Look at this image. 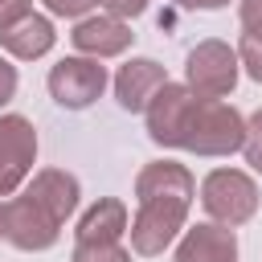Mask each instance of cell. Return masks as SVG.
Returning <instances> with one entry per match:
<instances>
[{"label": "cell", "mask_w": 262, "mask_h": 262, "mask_svg": "<svg viewBox=\"0 0 262 262\" xmlns=\"http://www.w3.org/2000/svg\"><path fill=\"white\" fill-rule=\"evenodd\" d=\"M196 196V180L184 164L176 160H151L139 168L135 176V217L127 225L131 233V250L151 258L164 254L184 229H188V209Z\"/></svg>", "instance_id": "1"}, {"label": "cell", "mask_w": 262, "mask_h": 262, "mask_svg": "<svg viewBox=\"0 0 262 262\" xmlns=\"http://www.w3.org/2000/svg\"><path fill=\"white\" fill-rule=\"evenodd\" d=\"M246 143V119L237 106H229L225 98H192L188 106V123H184V139L180 151L192 156H233Z\"/></svg>", "instance_id": "2"}, {"label": "cell", "mask_w": 262, "mask_h": 262, "mask_svg": "<svg viewBox=\"0 0 262 262\" xmlns=\"http://www.w3.org/2000/svg\"><path fill=\"white\" fill-rule=\"evenodd\" d=\"M258 184L250 172L242 168H213L205 180H201V205L205 213L217 221V225H246L254 213H258Z\"/></svg>", "instance_id": "3"}, {"label": "cell", "mask_w": 262, "mask_h": 262, "mask_svg": "<svg viewBox=\"0 0 262 262\" xmlns=\"http://www.w3.org/2000/svg\"><path fill=\"white\" fill-rule=\"evenodd\" d=\"M237 74H242L237 49H229L217 37L196 41L188 49V57H184V86L192 94H201V98H225V94H233Z\"/></svg>", "instance_id": "4"}, {"label": "cell", "mask_w": 262, "mask_h": 262, "mask_svg": "<svg viewBox=\"0 0 262 262\" xmlns=\"http://www.w3.org/2000/svg\"><path fill=\"white\" fill-rule=\"evenodd\" d=\"M45 86H49V94H53L57 106H66V111H86V106H90L94 98H102V90H106V66H98L94 57L74 53V57H61L57 66H49Z\"/></svg>", "instance_id": "5"}, {"label": "cell", "mask_w": 262, "mask_h": 262, "mask_svg": "<svg viewBox=\"0 0 262 262\" xmlns=\"http://www.w3.org/2000/svg\"><path fill=\"white\" fill-rule=\"evenodd\" d=\"M4 237L25 250V254H37V250H49L57 237H61V221L29 192L20 196H8L4 201Z\"/></svg>", "instance_id": "6"}, {"label": "cell", "mask_w": 262, "mask_h": 262, "mask_svg": "<svg viewBox=\"0 0 262 262\" xmlns=\"http://www.w3.org/2000/svg\"><path fill=\"white\" fill-rule=\"evenodd\" d=\"M37 164V127L25 115H0V196H12Z\"/></svg>", "instance_id": "7"}, {"label": "cell", "mask_w": 262, "mask_h": 262, "mask_svg": "<svg viewBox=\"0 0 262 262\" xmlns=\"http://www.w3.org/2000/svg\"><path fill=\"white\" fill-rule=\"evenodd\" d=\"M192 90L184 82H168L151 102H147V139L160 147H180L184 139V123H188V106H192Z\"/></svg>", "instance_id": "8"}, {"label": "cell", "mask_w": 262, "mask_h": 262, "mask_svg": "<svg viewBox=\"0 0 262 262\" xmlns=\"http://www.w3.org/2000/svg\"><path fill=\"white\" fill-rule=\"evenodd\" d=\"M70 41H74V49H78L82 57L102 61V57L127 53L131 41H135V33H131L127 20H119V16H111V12H94V16H82V20L74 25Z\"/></svg>", "instance_id": "9"}, {"label": "cell", "mask_w": 262, "mask_h": 262, "mask_svg": "<svg viewBox=\"0 0 262 262\" xmlns=\"http://www.w3.org/2000/svg\"><path fill=\"white\" fill-rule=\"evenodd\" d=\"M168 86V70L156 61V57H131L119 66L115 74V98L123 111H147V102Z\"/></svg>", "instance_id": "10"}, {"label": "cell", "mask_w": 262, "mask_h": 262, "mask_svg": "<svg viewBox=\"0 0 262 262\" xmlns=\"http://www.w3.org/2000/svg\"><path fill=\"white\" fill-rule=\"evenodd\" d=\"M176 262H237V237L229 225L196 221L176 242Z\"/></svg>", "instance_id": "11"}, {"label": "cell", "mask_w": 262, "mask_h": 262, "mask_svg": "<svg viewBox=\"0 0 262 262\" xmlns=\"http://www.w3.org/2000/svg\"><path fill=\"white\" fill-rule=\"evenodd\" d=\"M131 217L127 205L119 196H98L74 225V246H106V242H123Z\"/></svg>", "instance_id": "12"}, {"label": "cell", "mask_w": 262, "mask_h": 262, "mask_svg": "<svg viewBox=\"0 0 262 262\" xmlns=\"http://www.w3.org/2000/svg\"><path fill=\"white\" fill-rule=\"evenodd\" d=\"M29 196H37L61 225L78 213V201H82V184H78V176L74 172H66V168H41L33 180H29V188H25Z\"/></svg>", "instance_id": "13"}, {"label": "cell", "mask_w": 262, "mask_h": 262, "mask_svg": "<svg viewBox=\"0 0 262 262\" xmlns=\"http://www.w3.org/2000/svg\"><path fill=\"white\" fill-rule=\"evenodd\" d=\"M53 41H57L53 20L41 16V12H29L25 20H16L12 29L0 33V49L12 53L16 61H37V57H45V53L53 49Z\"/></svg>", "instance_id": "14"}, {"label": "cell", "mask_w": 262, "mask_h": 262, "mask_svg": "<svg viewBox=\"0 0 262 262\" xmlns=\"http://www.w3.org/2000/svg\"><path fill=\"white\" fill-rule=\"evenodd\" d=\"M237 61H242V70H246L254 82H262V29H246V33H242V41H237Z\"/></svg>", "instance_id": "15"}, {"label": "cell", "mask_w": 262, "mask_h": 262, "mask_svg": "<svg viewBox=\"0 0 262 262\" xmlns=\"http://www.w3.org/2000/svg\"><path fill=\"white\" fill-rule=\"evenodd\" d=\"M70 262H131V250L123 242H106V246H74Z\"/></svg>", "instance_id": "16"}, {"label": "cell", "mask_w": 262, "mask_h": 262, "mask_svg": "<svg viewBox=\"0 0 262 262\" xmlns=\"http://www.w3.org/2000/svg\"><path fill=\"white\" fill-rule=\"evenodd\" d=\"M242 156H246V164L262 176V111H254V115L246 119V143H242Z\"/></svg>", "instance_id": "17"}, {"label": "cell", "mask_w": 262, "mask_h": 262, "mask_svg": "<svg viewBox=\"0 0 262 262\" xmlns=\"http://www.w3.org/2000/svg\"><path fill=\"white\" fill-rule=\"evenodd\" d=\"M53 16H74V20H82L94 4H102V0H41Z\"/></svg>", "instance_id": "18"}, {"label": "cell", "mask_w": 262, "mask_h": 262, "mask_svg": "<svg viewBox=\"0 0 262 262\" xmlns=\"http://www.w3.org/2000/svg\"><path fill=\"white\" fill-rule=\"evenodd\" d=\"M33 12V0H0V33L12 29L16 20H25Z\"/></svg>", "instance_id": "19"}, {"label": "cell", "mask_w": 262, "mask_h": 262, "mask_svg": "<svg viewBox=\"0 0 262 262\" xmlns=\"http://www.w3.org/2000/svg\"><path fill=\"white\" fill-rule=\"evenodd\" d=\"M102 4H106V12L119 16V20H131V16H143V12H147V0H102Z\"/></svg>", "instance_id": "20"}, {"label": "cell", "mask_w": 262, "mask_h": 262, "mask_svg": "<svg viewBox=\"0 0 262 262\" xmlns=\"http://www.w3.org/2000/svg\"><path fill=\"white\" fill-rule=\"evenodd\" d=\"M12 94H16V66H8V61L0 57V106L12 102Z\"/></svg>", "instance_id": "21"}, {"label": "cell", "mask_w": 262, "mask_h": 262, "mask_svg": "<svg viewBox=\"0 0 262 262\" xmlns=\"http://www.w3.org/2000/svg\"><path fill=\"white\" fill-rule=\"evenodd\" d=\"M242 29H262V0H242Z\"/></svg>", "instance_id": "22"}, {"label": "cell", "mask_w": 262, "mask_h": 262, "mask_svg": "<svg viewBox=\"0 0 262 262\" xmlns=\"http://www.w3.org/2000/svg\"><path fill=\"white\" fill-rule=\"evenodd\" d=\"M172 4H180V8H205V0H172Z\"/></svg>", "instance_id": "23"}, {"label": "cell", "mask_w": 262, "mask_h": 262, "mask_svg": "<svg viewBox=\"0 0 262 262\" xmlns=\"http://www.w3.org/2000/svg\"><path fill=\"white\" fill-rule=\"evenodd\" d=\"M229 0H205V8H225Z\"/></svg>", "instance_id": "24"}, {"label": "cell", "mask_w": 262, "mask_h": 262, "mask_svg": "<svg viewBox=\"0 0 262 262\" xmlns=\"http://www.w3.org/2000/svg\"><path fill=\"white\" fill-rule=\"evenodd\" d=\"M0 242H8V237H4V201H0Z\"/></svg>", "instance_id": "25"}]
</instances>
